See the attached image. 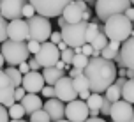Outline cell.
<instances>
[{
  "label": "cell",
  "instance_id": "obj_1",
  "mask_svg": "<svg viewBox=\"0 0 134 122\" xmlns=\"http://www.w3.org/2000/svg\"><path fill=\"white\" fill-rule=\"evenodd\" d=\"M83 75L90 83V90L94 94H102L116 80V66L113 60H106L102 57H90Z\"/></svg>",
  "mask_w": 134,
  "mask_h": 122
},
{
  "label": "cell",
  "instance_id": "obj_2",
  "mask_svg": "<svg viewBox=\"0 0 134 122\" xmlns=\"http://www.w3.org/2000/svg\"><path fill=\"white\" fill-rule=\"evenodd\" d=\"M104 32H106L109 41L125 43L131 35H134L132 21L129 20L125 14H115L104 23Z\"/></svg>",
  "mask_w": 134,
  "mask_h": 122
},
{
  "label": "cell",
  "instance_id": "obj_3",
  "mask_svg": "<svg viewBox=\"0 0 134 122\" xmlns=\"http://www.w3.org/2000/svg\"><path fill=\"white\" fill-rule=\"evenodd\" d=\"M0 51L9 66H20L21 62H27L30 59V51H28V46L25 41L7 39L5 43H2Z\"/></svg>",
  "mask_w": 134,
  "mask_h": 122
},
{
  "label": "cell",
  "instance_id": "obj_4",
  "mask_svg": "<svg viewBox=\"0 0 134 122\" xmlns=\"http://www.w3.org/2000/svg\"><path fill=\"white\" fill-rule=\"evenodd\" d=\"M87 30H88V21L69 23L62 28V41L69 48H81L87 44Z\"/></svg>",
  "mask_w": 134,
  "mask_h": 122
},
{
  "label": "cell",
  "instance_id": "obj_5",
  "mask_svg": "<svg viewBox=\"0 0 134 122\" xmlns=\"http://www.w3.org/2000/svg\"><path fill=\"white\" fill-rule=\"evenodd\" d=\"M131 6V0H97L95 2V14L100 21L106 23L115 14H125Z\"/></svg>",
  "mask_w": 134,
  "mask_h": 122
},
{
  "label": "cell",
  "instance_id": "obj_6",
  "mask_svg": "<svg viewBox=\"0 0 134 122\" xmlns=\"http://www.w3.org/2000/svg\"><path fill=\"white\" fill-rule=\"evenodd\" d=\"M34 6L35 13L44 16V18H58L62 16L64 9H65L71 2L74 0H28Z\"/></svg>",
  "mask_w": 134,
  "mask_h": 122
},
{
  "label": "cell",
  "instance_id": "obj_7",
  "mask_svg": "<svg viewBox=\"0 0 134 122\" xmlns=\"http://www.w3.org/2000/svg\"><path fill=\"white\" fill-rule=\"evenodd\" d=\"M28 28H30V39L37 41V43H46L51 37V23H49V18H44L41 14H35L32 18H28Z\"/></svg>",
  "mask_w": 134,
  "mask_h": 122
},
{
  "label": "cell",
  "instance_id": "obj_8",
  "mask_svg": "<svg viewBox=\"0 0 134 122\" xmlns=\"http://www.w3.org/2000/svg\"><path fill=\"white\" fill-rule=\"evenodd\" d=\"M35 59H37V62L42 66V69L55 67L57 62L62 59V51L58 50L57 44L51 43V41H46V43L41 44V50H39V53L35 55Z\"/></svg>",
  "mask_w": 134,
  "mask_h": 122
},
{
  "label": "cell",
  "instance_id": "obj_9",
  "mask_svg": "<svg viewBox=\"0 0 134 122\" xmlns=\"http://www.w3.org/2000/svg\"><path fill=\"white\" fill-rule=\"evenodd\" d=\"M88 117H90V108L87 101L74 99L65 104V119L69 122H85Z\"/></svg>",
  "mask_w": 134,
  "mask_h": 122
},
{
  "label": "cell",
  "instance_id": "obj_10",
  "mask_svg": "<svg viewBox=\"0 0 134 122\" xmlns=\"http://www.w3.org/2000/svg\"><path fill=\"white\" fill-rule=\"evenodd\" d=\"M78 90L74 87V80L71 76H64L62 80H58L55 83V97L60 99L64 103H71L76 99Z\"/></svg>",
  "mask_w": 134,
  "mask_h": 122
},
{
  "label": "cell",
  "instance_id": "obj_11",
  "mask_svg": "<svg viewBox=\"0 0 134 122\" xmlns=\"http://www.w3.org/2000/svg\"><path fill=\"white\" fill-rule=\"evenodd\" d=\"M27 4H30L28 0H2L0 14L9 21L20 20V18H23V9Z\"/></svg>",
  "mask_w": 134,
  "mask_h": 122
},
{
  "label": "cell",
  "instance_id": "obj_12",
  "mask_svg": "<svg viewBox=\"0 0 134 122\" xmlns=\"http://www.w3.org/2000/svg\"><path fill=\"white\" fill-rule=\"evenodd\" d=\"M109 117L113 122H129L134 117V106L125 99H120L111 104Z\"/></svg>",
  "mask_w": 134,
  "mask_h": 122
},
{
  "label": "cell",
  "instance_id": "obj_13",
  "mask_svg": "<svg viewBox=\"0 0 134 122\" xmlns=\"http://www.w3.org/2000/svg\"><path fill=\"white\" fill-rule=\"evenodd\" d=\"M7 37L13 41H30L28 21L23 20V18L9 21V25H7Z\"/></svg>",
  "mask_w": 134,
  "mask_h": 122
},
{
  "label": "cell",
  "instance_id": "obj_14",
  "mask_svg": "<svg viewBox=\"0 0 134 122\" xmlns=\"http://www.w3.org/2000/svg\"><path fill=\"white\" fill-rule=\"evenodd\" d=\"M44 76L39 71H30L27 75H23V83L21 87L27 90V94H39L44 88Z\"/></svg>",
  "mask_w": 134,
  "mask_h": 122
},
{
  "label": "cell",
  "instance_id": "obj_15",
  "mask_svg": "<svg viewBox=\"0 0 134 122\" xmlns=\"http://www.w3.org/2000/svg\"><path fill=\"white\" fill-rule=\"evenodd\" d=\"M42 108L48 112V115H49L51 122H58V120H62V119L65 117V104H64V101L57 99V97L48 99V101L44 103Z\"/></svg>",
  "mask_w": 134,
  "mask_h": 122
},
{
  "label": "cell",
  "instance_id": "obj_16",
  "mask_svg": "<svg viewBox=\"0 0 134 122\" xmlns=\"http://www.w3.org/2000/svg\"><path fill=\"white\" fill-rule=\"evenodd\" d=\"M120 57H122V60H124V66L127 69H132L134 71V35H131L125 43H122Z\"/></svg>",
  "mask_w": 134,
  "mask_h": 122
},
{
  "label": "cell",
  "instance_id": "obj_17",
  "mask_svg": "<svg viewBox=\"0 0 134 122\" xmlns=\"http://www.w3.org/2000/svg\"><path fill=\"white\" fill-rule=\"evenodd\" d=\"M83 13H85V9L80 7V4L74 0V2H71V4L64 9L62 16L65 18L67 23H80V21H83Z\"/></svg>",
  "mask_w": 134,
  "mask_h": 122
},
{
  "label": "cell",
  "instance_id": "obj_18",
  "mask_svg": "<svg viewBox=\"0 0 134 122\" xmlns=\"http://www.w3.org/2000/svg\"><path fill=\"white\" fill-rule=\"evenodd\" d=\"M21 104H23V108H25V112H27L28 115H32L34 112H37V110H41L44 106L37 94H27L21 99Z\"/></svg>",
  "mask_w": 134,
  "mask_h": 122
},
{
  "label": "cell",
  "instance_id": "obj_19",
  "mask_svg": "<svg viewBox=\"0 0 134 122\" xmlns=\"http://www.w3.org/2000/svg\"><path fill=\"white\" fill-rule=\"evenodd\" d=\"M42 76H44V81H46L48 85L55 87V83L64 78V69H58V67H46V69H42Z\"/></svg>",
  "mask_w": 134,
  "mask_h": 122
},
{
  "label": "cell",
  "instance_id": "obj_20",
  "mask_svg": "<svg viewBox=\"0 0 134 122\" xmlns=\"http://www.w3.org/2000/svg\"><path fill=\"white\" fill-rule=\"evenodd\" d=\"M14 90L16 87L11 85V87H0V104H4L5 108H11L16 99H14Z\"/></svg>",
  "mask_w": 134,
  "mask_h": 122
},
{
  "label": "cell",
  "instance_id": "obj_21",
  "mask_svg": "<svg viewBox=\"0 0 134 122\" xmlns=\"http://www.w3.org/2000/svg\"><path fill=\"white\" fill-rule=\"evenodd\" d=\"M120 48H122V43H118V41H109L106 44V48L100 51V57L106 59V60H113L115 57L120 53Z\"/></svg>",
  "mask_w": 134,
  "mask_h": 122
},
{
  "label": "cell",
  "instance_id": "obj_22",
  "mask_svg": "<svg viewBox=\"0 0 134 122\" xmlns=\"http://www.w3.org/2000/svg\"><path fill=\"white\" fill-rule=\"evenodd\" d=\"M5 73H7V76L11 78L14 87H21V83H23V75L20 73V69L14 67V66H9V67H5Z\"/></svg>",
  "mask_w": 134,
  "mask_h": 122
},
{
  "label": "cell",
  "instance_id": "obj_23",
  "mask_svg": "<svg viewBox=\"0 0 134 122\" xmlns=\"http://www.w3.org/2000/svg\"><path fill=\"white\" fill-rule=\"evenodd\" d=\"M122 99L134 104V80H127V83L122 88Z\"/></svg>",
  "mask_w": 134,
  "mask_h": 122
},
{
  "label": "cell",
  "instance_id": "obj_24",
  "mask_svg": "<svg viewBox=\"0 0 134 122\" xmlns=\"http://www.w3.org/2000/svg\"><path fill=\"white\" fill-rule=\"evenodd\" d=\"M104 94H106L104 97H106L108 101L116 103V101H120V99H122V88L118 87V85H115V83H113V85H111V87L108 88V90L104 92Z\"/></svg>",
  "mask_w": 134,
  "mask_h": 122
},
{
  "label": "cell",
  "instance_id": "obj_25",
  "mask_svg": "<svg viewBox=\"0 0 134 122\" xmlns=\"http://www.w3.org/2000/svg\"><path fill=\"white\" fill-rule=\"evenodd\" d=\"M74 87H76V90H78V96L83 94V92H90V83H88V80H87L85 75L74 78Z\"/></svg>",
  "mask_w": 134,
  "mask_h": 122
},
{
  "label": "cell",
  "instance_id": "obj_26",
  "mask_svg": "<svg viewBox=\"0 0 134 122\" xmlns=\"http://www.w3.org/2000/svg\"><path fill=\"white\" fill-rule=\"evenodd\" d=\"M7 112H9V117H11V119H14V120H18V119H23V115L27 113L21 103H14V104H13V106H11L9 110H7Z\"/></svg>",
  "mask_w": 134,
  "mask_h": 122
},
{
  "label": "cell",
  "instance_id": "obj_27",
  "mask_svg": "<svg viewBox=\"0 0 134 122\" xmlns=\"http://www.w3.org/2000/svg\"><path fill=\"white\" fill-rule=\"evenodd\" d=\"M102 103H104V97L100 94H90V97L87 99V104L90 110H99L100 112V106H102Z\"/></svg>",
  "mask_w": 134,
  "mask_h": 122
},
{
  "label": "cell",
  "instance_id": "obj_28",
  "mask_svg": "<svg viewBox=\"0 0 134 122\" xmlns=\"http://www.w3.org/2000/svg\"><path fill=\"white\" fill-rule=\"evenodd\" d=\"M30 122H51L49 115H48V112L44 108L37 110V112H34L32 115H30Z\"/></svg>",
  "mask_w": 134,
  "mask_h": 122
},
{
  "label": "cell",
  "instance_id": "obj_29",
  "mask_svg": "<svg viewBox=\"0 0 134 122\" xmlns=\"http://www.w3.org/2000/svg\"><path fill=\"white\" fill-rule=\"evenodd\" d=\"M88 60H90V57H87L85 53H76L74 55V60H72V67L85 69L88 66Z\"/></svg>",
  "mask_w": 134,
  "mask_h": 122
},
{
  "label": "cell",
  "instance_id": "obj_30",
  "mask_svg": "<svg viewBox=\"0 0 134 122\" xmlns=\"http://www.w3.org/2000/svg\"><path fill=\"white\" fill-rule=\"evenodd\" d=\"M99 23H94V21H90L88 23V30H87V43L90 44L92 41L97 37V34H99Z\"/></svg>",
  "mask_w": 134,
  "mask_h": 122
},
{
  "label": "cell",
  "instance_id": "obj_31",
  "mask_svg": "<svg viewBox=\"0 0 134 122\" xmlns=\"http://www.w3.org/2000/svg\"><path fill=\"white\" fill-rule=\"evenodd\" d=\"M7 25H9L7 20L0 14V43H5V41L9 39V37H7Z\"/></svg>",
  "mask_w": 134,
  "mask_h": 122
},
{
  "label": "cell",
  "instance_id": "obj_32",
  "mask_svg": "<svg viewBox=\"0 0 134 122\" xmlns=\"http://www.w3.org/2000/svg\"><path fill=\"white\" fill-rule=\"evenodd\" d=\"M74 48H67L65 51H62V60L65 62L67 66H72V60H74Z\"/></svg>",
  "mask_w": 134,
  "mask_h": 122
},
{
  "label": "cell",
  "instance_id": "obj_33",
  "mask_svg": "<svg viewBox=\"0 0 134 122\" xmlns=\"http://www.w3.org/2000/svg\"><path fill=\"white\" fill-rule=\"evenodd\" d=\"M27 46H28V51H30V55H34V57H35V55L39 53V50H41V43L30 39V41L27 43Z\"/></svg>",
  "mask_w": 134,
  "mask_h": 122
},
{
  "label": "cell",
  "instance_id": "obj_34",
  "mask_svg": "<svg viewBox=\"0 0 134 122\" xmlns=\"http://www.w3.org/2000/svg\"><path fill=\"white\" fill-rule=\"evenodd\" d=\"M11 85H13L11 78L7 76V73L4 69H0V87H11Z\"/></svg>",
  "mask_w": 134,
  "mask_h": 122
},
{
  "label": "cell",
  "instance_id": "obj_35",
  "mask_svg": "<svg viewBox=\"0 0 134 122\" xmlns=\"http://www.w3.org/2000/svg\"><path fill=\"white\" fill-rule=\"evenodd\" d=\"M41 94L44 96L46 99H53V97H55V87H51V85H46V87L41 90Z\"/></svg>",
  "mask_w": 134,
  "mask_h": 122
},
{
  "label": "cell",
  "instance_id": "obj_36",
  "mask_svg": "<svg viewBox=\"0 0 134 122\" xmlns=\"http://www.w3.org/2000/svg\"><path fill=\"white\" fill-rule=\"evenodd\" d=\"M111 104H113V103L108 101L106 97H104V103H102V106H100V113H102L104 117L109 115V112H111Z\"/></svg>",
  "mask_w": 134,
  "mask_h": 122
},
{
  "label": "cell",
  "instance_id": "obj_37",
  "mask_svg": "<svg viewBox=\"0 0 134 122\" xmlns=\"http://www.w3.org/2000/svg\"><path fill=\"white\" fill-rule=\"evenodd\" d=\"M27 96V90L23 87H16V90H14V99H16V103H21V99Z\"/></svg>",
  "mask_w": 134,
  "mask_h": 122
},
{
  "label": "cell",
  "instance_id": "obj_38",
  "mask_svg": "<svg viewBox=\"0 0 134 122\" xmlns=\"http://www.w3.org/2000/svg\"><path fill=\"white\" fill-rule=\"evenodd\" d=\"M28 66H30V71H39V69H42V66H41L39 62H37V59H35V57H30V59H28Z\"/></svg>",
  "mask_w": 134,
  "mask_h": 122
},
{
  "label": "cell",
  "instance_id": "obj_39",
  "mask_svg": "<svg viewBox=\"0 0 134 122\" xmlns=\"http://www.w3.org/2000/svg\"><path fill=\"white\" fill-rule=\"evenodd\" d=\"M35 9H34V6L32 4H27V6H25V9H23V16H25V18H32V16H35Z\"/></svg>",
  "mask_w": 134,
  "mask_h": 122
},
{
  "label": "cell",
  "instance_id": "obj_40",
  "mask_svg": "<svg viewBox=\"0 0 134 122\" xmlns=\"http://www.w3.org/2000/svg\"><path fill=\"white\" fill-rule=\"evenodd\" d=\"M0 122H11L9 120V112L5 110L4 104H0Z\"/></svg>",
  "mask_w": 134,
  "mask_h": 122
},
{
  "label": "cell",
  "instance_id": "obj_41",
  "mask_svg": "<svg viewBox=\"0 0 134 122\" xmlns=\"http://www.w3.org/2000/svg\"><path fill=\"white\" fill-rule=\"evenodd\" d=\"M81 53H85L87 57H92L94 55V48H92V44H85V46H81Z\"/></svg>",
  "mask_w": 134,
  "mask_h": 122
},
{
  "label": "cell",
  "instance_id": "obj_42",
  "mask_svg": "<svg viewBox=\"0 0 134 122\" xmlns=\"http://www.w3.org/2000/svg\"><path fill=\"white\" fill-rule=\"evenodd\" d=\"M49 41H51L53 44L62 43V32H53V34H51V37H49Z\"/></svg>",
  "mask_w": 134,
  "mask_h": 122
},
{
  "label": "cell",
  "instance_id": "obj_43",
  "mask_svg": "<svg viewBox=\"0 0 134 122\" xmlns=\"http://www.w3.org/2000/svg\"><path fill=\"white\" fill-rule=\"evenodd\" d=\"M83 75V69H78V67H72L71 69V71H69V76H71V78H78V76H81Z\"/></svg>",
  "mask_w": 134,
  "mask_h": 122
},
{
  "label": "cell",
  "instance_id": "obj_44",
  "mask_svg": "<svg viewBox=\"0 0 134 122\" xmlns=\"http://www.w3.org/2000/svg\"><path fill=\"white\" fill-rule=\"evenodd\" d=\"M127 76H118V78H116V80H115V85H118V87L120 88H124V85H125V83H127Z\"/></svg>",
  "mask_w": 134,
  "mask_h": 122
},
{
  "label": "cell",
  "instance_id": "obj_45",
  "mask_svg": "<svg viewBox=\"0 0 134 122\" xmlns=\"http://www.w3.org/2000/svg\"><path fill=\"white\" fill-rule=\"evenodd\" d=\"M18 69H20L21 75H27V73H30V66H28V62H21Z\"/></svg>",
  "mask_w": 134,
  "mask_h": 122
},
{
  "label": "cell",
  "instance_id": "obj_46",
  "mask_svg": "<svg viewBox=\"0 0 134 122\" xmlns=\"http://www.w3.org/2000/svg\"><path fill=\"white\" fill-rule=\"evenodd\" d=\"M125 16H127L129 20H131V21L134 23V6H132V7H129L127 11H125Z\"/></svg>",
  "mask_w": 134,
  "mask_h": 122
},
{
  "label": "cell",
  "instance_id": "obj_47",
  "mask_svg": "<svg viewBox=\"0 0 134 122\" xmlns=\"http://www.w3.org/2000/svg\"><path fill=\"white\" fill-rule=\"evenodd\" d=\"M90 18H92V11H85V13H83V21H88V23H90Z\"/></svg>",
  "mask_w": 134,
  "mask_h": 122
},
{
  "label": "cell",
  "instance_id": "obj_48",
  "mask_svg": "<svg viewBox=\"0 0 134 122\" xmlns=\"http://www.w3.org/2000/svg\"><path fill=\"white\" fill-rule=\"evenodd\" d=\"M85 122H106L104 119H100V117H88Z\"/></svg>",
  "mask_w": 134,
  "mask_h": 122
},
{
  "label": "cell",
  "instance_id": "obj_49",
  "mask_svg": "<svg viewBox=\"0 0 134 122\" xmlns=\"http://www.w3.org/2000/svg\"><path fill=\"white\" fill-rule=\"evenodd\" d=\"M65 25H69V23L65 21V18H64V16H58V27H60V28H64Z\"/></svg>",
  "mask_w": 134,
  "mask_h": 122
},
{
  "label": "cell",
  "instance_id": "obj_50",
  "mask_svg": "<svg viewBox=\"0 0 134 122\" xmlns=\"http://www.w3.org/2000/svg\"><path fill=\"white\" fill-rule=\"evenodd\" d=\"M55 67H58V69H65V67H67V64H65V62H64V60L60 59V60L57 62V66H55Z\"/></svg>",
  "mask_w": 134,
  "mask_h": 122
},
{
  "label": "cell",
  "instance_id": "obj_51",
  "mask_svg": "<svg viewBox=\"0 0 134 122\" xmlns=\"http://www.w3.org/2000/svg\"><path fill=\"white\" fill-rule=\"evenodd\" d=\"M57 46H58V50H60V51H65L67 48H69V46H67V44H65V43H64V41H62V43H58Z\"/></svg>",
  "mask_w": 134,
  "mask_h": 122
},
{
  "label": "cell",
  "instance_id": "obj_52",
  "mask_svg": "<svg viewBox=\"0 0 134 122\" xmlns=\"http://www.w3.org/2000/svg\"><path fill=\"white\" fill-rule=\"evenodd\" d=\"M99 110H90V117H99Z\"/></svg>",
  "mask_w": 134,
  "mask_h": 122
},
{
  "label": "cell",
  "instance_id": "obj_53",
  "mask_svg": "<svg viewBox=\"0 0 134 122\" xmlns=\"http://www.w3.org/2000/svg\"><path fill=\"white\" fill-rule=\"evenodd\" d=\"M118 75H120V76H127V69H125V67H120Z\"/></svg>",
  "mask_w": 134,
  "mask_h": 122
},
{
  "label": "cell",
  "instance_id": "obj_54",
  "mask_svg": "<svg viewBox=\"0 0 134 122\" xmlns=\"http://www.w3.org/2000/svg\"><path fill=\"white\" fill-rule=\"evenodd\" d=\"M4 64H5V59H4V55H2V51H0V69L4 67Z\"/></svg>",
  "mask_w": 134,
  "mask_h": 122
},
{
  "label": "cell",
  "instance_id": "obj_55",
  "mask_svg": "<svg viewBox=\"0 0 134 122\" xmlns=\"http://www.w3.org/2000/svg\"><path fill=\"white\" fill-rule=\"evenodd\" d=\"M11 122H25V120H23V119H18V120H14V119H13Z\"/></svg>",
  "mask_w": 134,
  "mask_h": 122
},
{
  "label": "cell",
  "instance_id": "obj_56",
  "mask_svg": "<svg viewBox=\"0 0 134 122\" xmlns=\"http://www.w3.org/2000/svg\"><path fill=\"white\" fill-rule=\"evenodd\" d=\"M58 122H69V120H67V119H62V120H58Z\"/></svg>",
  "mask_w": 134,
  "mask_h": 122
},
{
  "label": "cell",
  "instance_id": "obj_57",
  "mask_svg": "<svg viewBox=\"0 0 134 122\" xmlns=\"http://www.w3.org/2000/svg\"><path fill=\"white\" fill-rule=\"evenodd\" d=\"M85 2H97V0H85Z\"/></svg>",
  "mask_w": 134,
  "mask_h": 122
},
{
  "label": "cell",
  "instance_id": "obj_58",
  "mask_svg": "<svg viewBox=\"0 0 134 122\" xmlns=\"http://www.w3.org/2000/svg\"><path fill=\"white\" fill-rule=\"evenodd\" d=\"M131 6H134V0H131Z\"/></svg>",
  "mask_w": 134,
  "mask_h": 122
},
{
  "label": "cell",
  "instance_id": "obj_59",
  "mask_svg": "<svg viewBox=\"0 0 134 122\" xmlns=\"http://www.w3.org/2000/svg\"><path fill=\"white\" fill-rule=\"evenodd\" d=\"M129 122H134V117H132V119H131V120H129Z\"/></svg>",
  "mask_w": 134,
  "mask_h": 122
},
{
  "label": "cell",
  "instance_id": "obj_60",
  "mask_svg": "<svg viewBox=\"0 0 134 122\" xmlns=\"http://www.w3.org/2000/svg\"><path fill=\"white\" fill-rule=\"evenodd\" d=\"M0 9H2V0H0Z\"/></svg>",
  "mask_w": 134,
  "mask_h": 122
}]
</instances>
